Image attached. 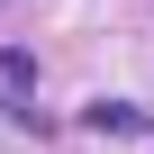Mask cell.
Instances as JSON below:
<instances>
[{
    "label": "cell",
    "instance_id": "obj_1",
    "mask_svg": "<svg viewBox=\"0 0 154 154\" xmlns=\"http://www.w3.org/2000/svg\"><path fill=\"white\" fill-rule=\"evenodd\" d=\"M36 91V54L27 45H0V100H27Z\"/></svg>",
    "mask_w": 154,
    "mask_h": 154
},
{
    "label": "cell",
    "instance_id": "obj_2",
    "mask_svg": "<svg viewBox=\"0 0 154 154\" xmlns=\"http://www.w3.org/2000/svg\"><path fill=\"white\" fill-rule=\"evenodd\" d=\"M91 127H100V136H136V127H145V118H136V109H127V100H91Z\"/></svg>",
    "mask_w": 154,
    "mask_h": 154
}]
</instances>
